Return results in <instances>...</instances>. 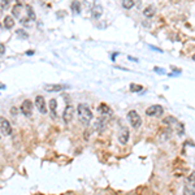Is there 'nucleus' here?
Masks as SVG:
<instances>
[{"label":"nucleus","mask_w":195,"mask_h":195,"mask_svg":"<svg viewBox=\"0 0 195 195\" xmlns=\"http://www.w3.org/2000/svg\"><path fill=\"white\" fill-rule=\"evenodd\" d=\"M0 138H2V137H0Z\"/></svg>","instance_id":"473e14b6"},{"label":"nucleus","mask_w":195,"mask_h":195,"mask_svg":"<svg viewBox=\"0 0 195 195\" xmlns=\"http://www.w3.org/2000/svg\"><path fill=\"white\" fill-rule=\"evenodd\" d=\"M155 72H157V73H165L164 69H159V68H155Z\"/></svg>","instance_id":"c756f323"},{"label":"nucleus","mask_w":195,"mask_h":195,"mask_svg":"<svg viewBox=\"0 0 195 195\" xmlns=\"http://www.w3.org/2000/svg\"><path fill=\"white\" fill-rule=\"evenodd\" d=\"M11 113L13 114V116H17V113H18V111H17V108H14V107H12V108H11Z\"/></svg>","instance_id":"c85d7f7f"},{"label":"nucleus","mask_w":195,"mask_h":195,"mask_svg":"<svg viewBox=\"0 0 195 195\" xmlns=\"http://www.w3.org/2000/svg\"><path fill=\"white\" fill-rule=\"evenodd\" d=\"M128 120L134 129H139L142 126V117L137 111H129L128 112Z\"/></svg>","instance_id":"f03ea898"},{"label":"nucleus","mask_w":195,"mask_h":195,"mask_svg":"<svg viewBox=\"0 0 195 195\" xmlns=\"http://www.w3.org/2000/svg\"><path fill=\"white\" fill-rule=\"evenodd\" d=\"M5 53V46L4 44H0V56H3Z\"/></svg>","instance_id":"cd10ccee"},{"label":"nucleus","mask_w":195,"mask_h":195,"mask_svg":"<svg viewBox=\"0 0 195 195\" xmlns=\"http://www.w3.org/2000/svg\"><path fill=\"white\" fill-rule=\"evenodd\" d=\"M108 125V120H107V116H100L95 122H94V130H96V132L102 133L105 130Z\"/></svg>","instance_id":"20e7f679"},{"label":"nucleus","mask_w":195,"mask_h":195,"mask_svg":"<svg viewBox=\"0 0 195 195\" xmlns=\"http://www.w3.org/2000/svg\"><path fill=\"white\" fill-rule=\"evenodd\" d=\"M35 107H37V109L42 113V114H46L47 113V105H46V100L43 96L38 95L35 98Z\"/></svg>","instance_id":"6e6552de"},{"label":"nucleus","mask_w":195,"mask_h":195,"mask_svg":"<svg viewBox=\"0 0 195 195\" xmlns=\"http://www.w3.org/2000/svg\"><path fill=\"white\" fill-rule=\"evenodd\" d=\"M77 113H78V118L79 121L82 122V124L85 126H89V124L91 122L92 120V112L90 109V107L87 104H85V103H81V104H78L77 107Z\"/></svg>","instance_id":"f257e3e1"},{"label":"nucleus","mask_w":195,"mask_h":195,"mask_svg":"<svg viewBox=\"0 0 195 195\" xmlns=\"http://www.w3.org/2000/svg\"><path fill=\"white\" fill-rule=\"evenodd\" d=\"M0 133H2L4 137H9L12 134L11 122L4 117H0Z\"/></svg>","instance_id":"7ed1b4c3"},{"label":"nucleus","mask_w":195,"mask_h":195,"mask_svg":"<svg viewBox=\"0 0 195 195\" xmlns=\"http://www.w3.org/2000/svg\"><path fill=\"white\" fill-rule=\"evenodd\" d=\"M24 11V5L21 3H17L16 5H13V9H12V17L13 18H21V12Z\"/></svg>","instance_id":"f8f14e48"},{"label":"nucleus","mask_w":195,"mask_h":195,"mask_svg":"<svg viewBox=\"0 0 195 195\" xmlns=\"http://www.w3.org/2000/svg\"><path fill=\"white\" fill-rule=\"evenodd\" d=\"M163 122L164 124H167V125H169V126H172V125H174V124H177V118L176 117H173V116H169V117H165L164 120H163Z\"/></svg>","instance_id":"6ab92c4d"},{"label":"nucleus","mask_w":195,"mask_h":195,"mask_svg":"<svg viewBox=\"0 0 195 195\" xmlns=\"http://www.w3.org/2000/svg\"><path fill=\"white\" fill-rule=\"evenodd\" d=\"M170 133H172V132H170V129H168L167 132H165V133L161 135V137H163V138H161V141H167L168 138H170Z\"/></svg>","instance_id":"a878e982"},{"label":"nucleus","mask_w":195,"mask_h":195,"mask_svg":"<svg viewBox=\"0 0 195 195\" xmlns=\"http://www.w3.org/2000/svg\"><path fill=\"white\" fill-rule=\"evenodd\" d=\"M194 185H189L187 183L185 187H183V195H194Z\"/></svg>","instance_id":"aec40b11"},{"label":"nucleus","mask_w":195,"mask_h":195,"mask_svg":"<svg viewBox=\"0 0 195 195\" xmlns=\"http://www.w3.org/2000/svg\"><path fill=\"white\" fill-rule=\"evenodd\" d=\"M33 53H34L33 51H27V52H26V55H29V56H30V55H33Z\"/></svg>","instance_id":"7c9ffc66"},{"label":"nucleus","mask_w":195,"mask_h":195,"mask_svg":"<svg viewBox=\"0 0 195 195\" xmlns=\"http://www.w3.org/2000/svg\"><path fill=\"white\" fill-rule=\"evenodd\" d=\"M104 12V8H103V5H100V4H95L91 8V17L94 20H99L100 17H102V14Z\"/></svg>","instance_id":"1a4fd4ad"},{"label":"nucleus","mask_w":195,"mask_h":195,"mask_svg":"<svg viewBox=\"0 0 195 195\" xmlns=\"http://www.w3.org/2000/svg\"><path fill=\"white\" fill-rule=\"evenodd\" d=\"M142 90V87L139 85H135V83H132L130 85V91L132 92H138V91H141Z\"/></svg>","instance_id":"b1692460"},{"label":"nucleus","mask_w":195,"mask_h":195,"mask_svg":"<svg viewBox=\"0 0 195 195\" xmlns=\"http://www.w3.org/2000/svg\"><path fill=\"white\" fill-rule=\"evenodd\" d=\"M16 35H17L20 39H27L29 38V34L24 30V29H18V30L16 31Z\"/></svg>","instance_id":"4be33fe9"},{"label":"nucleus","mask_w":195,"mask_h":195,"mask_svg":"<svg viewBox=\"0 0 195 195\" xmlns=\"http://www.w3.org/2000/svg\"><path fill=\"white\" fill-rule=\"evenodd\" d=\"M70 8L76 14H79V13H81V3H79V2H73L70 4Z\"/></svg>","instance_id":"a211bd4d"},{"label":"nucleus","mask_w":195,"mask_h":195,"mask_svg":"<svg viewBox=\"0 0 195 195\" xmlns=\"http://www.w3.org/2000/svg\"><path fill=\"white\" fill-rule=\"evenodd\" d=\"M33 22H34V21H31L30 18H27V17H21V18H20V24H22V25L26 26V27L33 26Z\"/></svg>","instance_id":"412c9836"},{"label":"nucleus","mask_w":195,"mask_h":195,"mask_svg":"<svg viewBox=\"0 0 195 195\" xmlns=\"http://www.w3.org/2000/svg\"><path fill=\"white\" fill-rule=\"evenodd\" d=\"M64 89H68V86H65V85H44V91H47V92H57V91H63Z\"/></svg>","instance_id":"9b49d317"},{"label":"nucleus","mask_w":195,"mask_h":195,"mask_svg":"<svg viewBox=\"0 0 195 195\" xmlns=\"http://www.w3.org/2000/svg\"><path fill=\"white\" fill-rule=\"evenodd\" d=\"M20 109H21V112L24 113V116L30 117L33 114V103H31V100H29V99L24 100L22 104H21V107H20Z\"/></svg>","instance_id":"39448f33"},{"label":"nucleus","mask_w":195,"mask_h":195,"mask_svg":"<svg viewBox=\"0 0 195 195\" xmlns=\"http://www.w3.org/2000/svg\"><path fill=\"white\" fill-rule=\"evenodd\" d=\"M129 138H130V132H129L126 128H124V129H122L121 132H120L117 139H118V142H120L121 144H126V143L129 142Z\"/></svg>","instance_id":"9d476101"},{"label":"nucleus","mask_w":195,"mask_h":195,"mask_svg":"<svg viewBox=\"0 0 195 195\" xmlns=\"http://www.w3.org/2000/svg\"><path fill=\"white\" fill-rule=\"evenodd\" d=\"M134 5H135V2H134V0H124V2H122V7H124L125 9L133 8Z\"/></svg>","instance_id":"5701e85b"},{"label":"nucleus","mask_w":195,"mask_h":195,"mask_svg":"<svg viewBox=\"0 0 195 195\" xmlns=\"http://www.w3.org/2000/svg\"><path fill=\"white\" fill-rule=\"evenodd\" d=\"M98 111H99V113L102 114V116H109V114L112 113L109 105H107L105 103H102V104H100V105L98 107Z\"/></svg>","instance_id":"ddd939ff"},{"label":"nucleus","mask_w":195,"mask_h":195,"mask_svg":"<svg viewBox=\"0 0 195 195\" xmlns=\"http://www.w3.org/2000/svg\"><path fill=\"white\" fill-rule=\"evenodd\" d=\"M48 107H49V111H51V116L53 117V118H56L57 117V102L55 99H51L49 100V103H48Z\"/></svg>","instance_id":"4468645a"},{"label":"nucleus","mask_w":195,"mask_h":195,"mask_svg":"<svg viewBox=\"0 0 195 195\" xmlns=\"http://www.w3.org/2000/svg\"><path fill=\"white\" fill-rule=\"evenodd\" d=\"M9 4H11L9 0H3V2L0 3V8H2V9H7L9 7Z\"/></svg>","instance_id":"393cba45"},{"label":"nucleus","mask_w":195,"mask_h":195,"mask_svg":"<svg viewBox=\"0 0 195 195\" xmlns=\"http://www.w3.org/2000/svg\"><path fill=\"white\" fill-rule=\"evenodd\" d=\"M0 89H5V86H4V85H2V83H0Z\"/></svg>","instance_id":"2f4dec72"},{"label":"nucleus","mask_w":195,"mask_h":195,"mask_svg":"<svg viewBox=\"0 0 195 195\" xmlns=\"http://www.w3.org/2000/svg\"><path fill=\"white\" fill-rule=\"evenodd\" d=\"M5 29H12L14 26V18L12 16H5L4 17V22H3Z\"/></svg>","instance_id":"dca6fc26"},{"label":"nucleus","mask_w":195,"mask_h":195,"mask_svg":"<svg viewBox=\"0 0 195 195\" xmlns=\"http://www.w3.org/2000/svg\"><path fill=\"white\" fill-rule=\"evenodd\" d=\"M194 177H195V173L193 172L191 174H190V177L187 178V183H189V185H194Z\"/></svg>","instance_id":"bb28decb"},{"label":"nucleus","mask_w":195,"mask_h":195,"mask_svg":"<svg viewBox=\"0 0 195 195\" xmlns=\"http://www.w3.org/2000/svg\"><path fill=\"white\" fill-rule=\"evenodd\" d=\"M74 117V107L73 105H67L65 107V109H64V113H63V120L65 124H69V122L73 120Z\"/></svg>","instance_id":"0eeeda50"},{"label":"nucleus","mask_w":195,"mask_h":195,"mask_svg":"<svg viewBox=\"0 0 195 195\" xmlns=\"http://www.w3.org/2000/svg\"><path fill=\"white\" fill-rule=\"evenodd\" d=\"M25 9H26V14H27V18H30L31 21H35V13H34V9H33V7L31 5H26L25 7Z\"/></svg>","instance_id":"f3484780"},{"label":"nucleus","mask_w":195,"mask_h":195,"mask_svg":"<svg viewBox=\"0 0 195 195\" xmlns=\"http://www.w3.org/2000/svg\"><path fill=\"white\" fill-rule=\"evenodd\" d=\"M155 13H156V7H155V5H148V7H146V8H144V11H143V14H144L146 17H148V18L154 17Z\"/></svg>","instance_id":"2eb2a0df"},{"label":"nucleus","mask_w":195,"mask_h":195,"mask_svg":"<svg viewBox=\"0 0 195 195\" xmlns=\"http://www.w3.org/2000/svg\"><path fill=\"white\" fill-rule=\"evenodd\" d=\"M164 113V109L161 105H151L146 109V114L151 117H159Z\"/></svg>","instance_id":"423d86ee"}]
</instances>
